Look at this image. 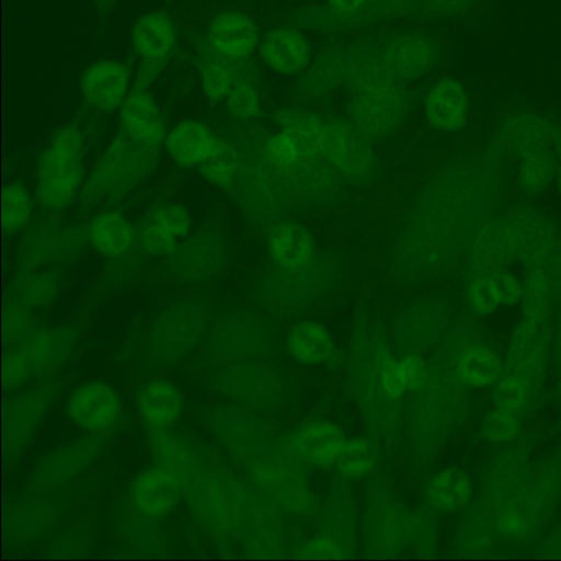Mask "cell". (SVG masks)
Returning <instances> with one entry per match:
<instances>
[{
    "mask_svg": "<svg viewBox=\"0 0 561 561\" xmlns=\"http://www.w3.org/2000/svg\"><path fill=\"white\" fill-rule=\"evenodd\" d=\"M176 239L186 238L192 229V218L187 208L179 203H163L156 206L148 217Z\"/></svg>",
    "mask_w": 561,
    "mask_h": 561,
    "instance_id": "52",
    "label": "cell"
},
{
    "mask_svg": "<svg viewBox=\"0 0 561 561\" xmlns=\"http://www.w3.org/2000/svg\"><path fill=\"white\" fill-rule=\"evenodd\" d=\"M391 352L378 322L364 316L355 321L346 360L347 389L369 433L386 442L398 436L402 424L400 402L387 393L382 376Z\"/></svg>",
    "mask_w": 561,
    "mask_h": 561,
    "instance_id": "2",
    "label": "cell"
},
{
    "mask_svg": "<svg viewBox=\"0 0 561 561\" xmlns=\"http://www.w3.org/2000/svg\"><path fill=\"white\" fill-rule=\"evenodd\" d=\"M443 313L434 300H419L407 307L394 325V344L402 354H423L435 342Z\"/></svg>",
    "mask_w": 561,
    "mask_h": 561,
    "instance_id": "28",
    "label": "cell"
},
{
    "mask_svg": "<svg viewBox=\"0 0 561 561\" xmlns=\"http://www.w3.org/2000/svg\"><path fill=\"white\" fill-rule=\"evenodd\" d=\"M495 402L502 411H512L518 408L524 399L523 386L514 378H505L495 389Z\"/></svg>",
    "mask_w": 561,
    "mask_h": 561,
    "instance_id": "59",
    "label": "cell"
},
{
    "mask_svg": "<svg viewBox=\"0 0 561 561\" xmlns=\"http://www.w3.org/2000/svg\"><path fill=\"white\" fill-rule=\"evenodd\" d=\"M121 131L131 141L159 150L168 129L161 110L148 89L130 90L118 108Z\"/></svg>",
    "mask_w": 561,
    "mask_h": 561,
    "instance_id": "23",
    "label": "cell"
},
{
    "mask_svg": "<svg viewBox=\"0 0 561 561\" xmlns=\"http://www.w3.org/2000/svg\"><path fill=\"white\" fill-rule=\"evenodd\" d=\"M345 439L340 426L330 421L318 420L294 430L285 444L291 456L302 466L332 468L339 460Z\"/></svg>",
    "mask_w": 561,
    "mask_h": 561,
    "instance_id": "22",
    "label": "cell"
},
{
    "mask_svg": "<svg viewBox=\"0 0 561 561\" xmlns=\"http://www.w3.org/2000/svg\"><path fill=\"white\" fill-rule=\"evenodd\" d=\"M390 79L383 66L380 44L363 39L346 49L344 84L353 93Z\"/></svg>",
    "mask_w": 561,
    "mask_h": 561,
    "instance_id": "38",
    "label": "cell"
},
{
    "mask_svg": "<svg viewBox=\"0 0 561 561\" xmlns=\"http://www.w3.org/2000/svg\"><path fill=\"white\" fill-rule=\"evenodd\" d=\"M385 69L399 82L425 75L438 58V48L427 35L408 32L394 35L380 45Z\"/></svg>",
    "mask_w": 561,
    "mask_h": 561,
    "instance_id": "19",
    "label": "cell"
},
{
    "mask_svg": "<svg viewBox=\"0 0 561 561\" xmlns=\"http://www.w3.org/2000/svg\"><path fill=\"white\" fill-rule=\"evenodd\" d=\"M515 431L516 424L506 411L491 414L484 424V432L488 437L496 442L510 439Z\"/></svg>",
    "mask_w": 561,
    "mask_h": 561,
    "instance_id": "60",
    "label": "cell"
},
{
    "mask_svg": "<svg viewBox=\"0 0 561 561\" xmlns=\"http://www.w3.org/2000/svg\"><path fill=\"white\" fill-rule=\"evenodd\" d=\"M264 64L280 75H301L311 61V47L301 32L278 27L268 32L260 45Z\"/></svg>",
    "mask_w": 561,
    "mask_h": 561,
    "instance_id": "31",
    "label": "cell"
},
{
    "mask_svg": "<svg viewBox=\"0 0 561 561\" xmlns=\"http://www.w3.org/2000/svg\"><path fill=\"white\" fill-rule=\"evenodd\" d=\"M477 0H421L420 9L427 15L449 18L470 9Z\"/></svg>",
    "mask_w": 561,
    "mask_h": 561,
    "instance_id": "58",
    "label": "cell"
},
{
    "mask_svg": "<svg viewBox=\"0 0 561 561\" xmlns=\"http://www.w3.org/2000/svg\"><path fill=\"white\" fill-rule=\"evenodd\" d=\"M271 334L260 319L229 316L216 323L209 336L211 354L226 365L255 362L268 350Z\"/></svg>",
    "mask_w": 561,
    "mask_h": 561,
    "instance_id": "16",
    "label": "cell"
},
{
    "mask_svg": "<svg viewBox=\"0 0 561 561\" xmlns=\"http://www.w3.org/2000/svg\"><path fill=\"white\" fill-rule=\"evenodd\" d=\"M88 241L87 228L66 226L56 217L35 222L21 240L18 252L19 270L47 267L55 262L75 257Z\"/></svg>",
    "mask_w": 561,
    "mask_h": 561,
    "instance_id": "14",
    "label": "cell"
},
{
    "mask_svg": "<svg viewBox=\"0 0 561 561\" xmlns=\"http://www.w3.org/2000/svg\"><path fill=\"white\" fill-rule=\"evenodd\" d=\"M421 0H367L365 5L351 14L340 13L329 5L300 8L291 16L298 27L337 33L355 30L385 20L400 19L414 14Z\"/></svg>",
    "mask_w": 561,
    "mask_h": 561,
    "instance_id": "15",
    "label": "cell"
},
{
    "mask_svg": "<svg viewBox=\"0 0 561 561\" xmlns=\"http://www.w3.org/2000/svg\"><path fill=\"white\" fill-rule=\"evenodd\" d=\"M410 512L380 476L368 480L363 504V549L373 558H390L409 547Z\"/></svg>",
    "mask_w": 561,
    "mask_h": 561,
    "instance_id": "6",
    "label": "cell"
},
{
    "mask_svg": "<svg viewBox=\"0 0 561 561\" xmlns=\"http://www.w3.org/2000/svg\"><path fill=\"white\" fill-rule=\"evenodd\" d=\"M137 242L151 256H171L179 247V239L148 219L137 231Z\"/></svg>",
    "mask_w": 561,
    "mask_h": 561,
    "instance_id": "53",
    "label": "cell"
},
{
    "mask_svg": "<svg viewBox=\"0 0 561 561\" xmlns=\"http://www.w3.org/2000/svg\"><path fill=\"white\" fill-rule=\"evenodd\" d=\"M409 100L402 83L387 80L353 93L348 104L351 122L369 139L393 134L404 122Z\"/></svg>",
    "mask_w": 561,
    "mask_h": 561,
    "instance_id": "11",
    "label": "cell"
},
{
    "mask_svg": "<svg viewBox=\"0 0 561 561\" xmlns=\"http://www.w3.org/2000/svg\"><path fill=\"white\" fill-rule=\"evenodd\" d=\"M262 151L270 162L279 168L289 167L301 157L295 140L283 130L267 137Z\"/></svg>",
    "mask_w": 561,
    "mask_h": 561,
    "instance_id": "54",
    "label": "cell"
},
{
    "mask_svg": "<svg viewBox=\"0 0 561 561\" xmlns=\"http://www.w3.org/2000/svg\"><path fill=\"white\" fill-rule=\"evenodd\" d=\"M102 449L101 437L89 435L51 451L35 468L32 491L45 494L71 481L98 459Z\"/></svg>",
    "mask_w": 561,
    "mask_h": 561,
    "instance_id": "17",
    "label": "cell"
},
{
    "mask_svg": "<svg viewBox=\"0 0 561 561\" xmlns=\"http://www.w3.org/2000/svg\"><path fill=\"white\" fill-rule=\"evenodd\" d=\"M501 365L495 355L482 346L463 350L456 362V374L470 386H486L500 375Z\"/></svg>",
    "mask_w": 561,
    "mask_h": 561,
    "instance_id": "47",
    "label": "cell"
},
{
    "mask_svg": "<svg viewBox=\"0 0 561 561\" xmlns=\"http://www.w3.org/2000/svg\"><path fill=\"white\" fill-rule=\"evenodd\" d=\"M241 159L239 152L227 141L225 147L216 156L197 169L201 175L209 183L222 188H229L232 187L237 179Z\"/></svg>",
    "mask_w": 561,
    "mask_h": 561,
    "instance_id": "49",
    "label": "cell"
},
{
    "mask_svg": "<svg viewBox=\"0 0 561 561\" xmlns=\"http://www.w3.org/2000/svg\"><path fill=\"white\" fill-rule=\"evenodd\" d=\"M137 404L148 426L158 428L173 424L184 405L179 389L165 380H153L145 385L139 392Z\"/></svg>",
    "mask_w": 561,
    "mask_h": 561,
    "instance_id": "39",
    "label": "cell"
},
{
    "mask_svg": "<svg viewBox=\"0 0 561 561\" xmlns=\"http://www.w3.org/2000/svg\"><path fill=\"white\" fill-rule=\"evenodd\" d=\"M471 494L468 476L457 468L436 472L426 483V505L434 512L450 513L467 504Z\"/></svg>",
    "mask_w": 561,
    "mask_h": 561,
    "instance_id": "44",
    "label": "cell"
},
{
    "mask_svg": "<svg viewBox=\"0 0 561 561\" xmlns=\"http://www.w3.org/2000/svg\"><path fill=\"white\" fill-rule=\"evenodd\" d=\"M469 298L474 311H491L501 301L494 278H477L470 287Z\"/></svg>",
    "mask_w": 561,
    "mask_h": 561,
    "instance_id": "57",
    "label": "cell"
},
{
    "mask_svg": "<svg viewBox=\"0 0 561 561\" xmlns=\"http://www.w3.org/2000/svg\"><path fill=\"white\" fill-rule=\"evenodd\" d=\"M346 49L328 48L317 56L301 73L297 92L304 99L323 98L344 83Z\"/></svg>",
    "mask_w": 561,
    "mask_h": 561,
    "instance_id": "36",
    "label": "cell"
},
{
    "mask_svg": "<svg viewBox=\"0 0 561 561\" xmlns=\"http://www.w3.org/2000/svg\"><path fill=\"white\" fill-rule=\"evenodd\" d=\"M213 387L236 404L255 412L277 407L284 393L282 376L257 360L226 365L214 376Z\"/></svg>",
    "mask_w": 561,
    "mask_h": 561,
    "instance_id": "10",
    "label": "cell"
},
{
    "mask_svg": "<svg viewBox=\"0 0 561 561\" xmlns=\"http://www.w3.org/2000/svg\"><path fill=\"white\" fill-rule=\"evenodd\" d=\"M35 198L25 185L9 182L2 188L1 224L5 234H14L27 227L34 210Z\"/></svg>",
    "mask_w": 561,
    "mask_h": 561,
    "instance_id": "46",
    "label": "cell"
},
{
    "mask_svg": "<svg viewBox=\"0 0 561 561\" xmlns=\"http://www.w3.org/2000/svg\"><path fill=\"white\" fill-rule=\"evenodd\" d=\"M78 332L70 325L38 329L16 347L9 348L2 359V386L14 390L34 378H48L70 357Z\"/></svg>",
    "mask_w": 561,
    "mask_h": 561,
    "instance_id": "7",
    "label": "cell"
},
{
    "mask_svg": "<svg viewBox=\"0 0 561 561\" xmlns=\"http://www.w3.org/2000/svg\"><path fill=\"white\" fill-rule=\"evenodd\" d=\"M232 187L244 210L263 222L275 221L291 202L282 169L270 162L262 150L260 158L240 164Z\"/></svg>",
    "mask_w": 561,
    "mask_h": 561,
    "instance_id": "12",
    "label": "cell"
},
{
    "mask_svg": "<svg viewBox=\"0 0 561 561\" xmlns=\"http://www.w3.org/2000/svg\"><path fill=\"white\" fill-rule=\"evenodd\" d=\"M337 271L334 259L319 254L299 267L276 266L262 278L257 289L259 299L273 313H295L328 290Z\"/></svg>",
    "mask_w": 561,
    "mask_h": 561,
    "instance_id": "5",
    "label": "cell"
},
{
    "mask_svg": "<svg viewBox=\"0 0 561 561\" xmlns=\"http://www.w3.org/2000/svg\"><path fill=\"white\" fill-rule=\"evenodd\" d=\"M399 367L407 391L420 390L427 381L431 369L427 367L421 354H402Z\"/></svg>",
    "mask_w": 561,
    "mask_h": 561,
    "instance_id": "55",
    "label": "cell"
},
{
    "mask_svg": "<svg viewBox=\"0 0 561 561\" xmlns=\"http://www.w3.org/2000/svg\"><path fill=\"white\" fill-rule=\"evenodd\" d=\"M286 346L290 357L305 366L328 364L336 353L331 333L313 321L296 323L288 332Z\"/></svg>",
    "mask_w": 561,
    "mask_h": 561,
    "instance_id": "37",
    "label": "cell"
},
{
    "mask_svg": "<svg viewBox=\"0 0 561 561\" xmlns=\"http://www.w3.org/2000/svg\"><path fill=\"white\" fill-rule=\"evenodd\" d=\"M378 447L371 438L356 436L346 438L336 468L340 477L347 481L364 479L373 473L378 463Z\"/></svg>",
    "mask_w": 561,
    "mask_h": 561,
    "instance_id": "45",
    "label": "cell"
},
{
    "mask_svg": "<svg viewBox=\"0 0 561 561\" xmlns=\"http://www.w3.org/2000/svg\"><path fill=\"white\" fill-rule=\"evenodd\" d=\"M183 485L170 471L156 466L142 471L135 480L131 490L136 511L148 518L169 515L178 506Z\"/></svg>",
    "mask_w": 561,
    "mask_h": 561,
    "instance_id": "27",
    "label": "cell"
},
{
    "mask_svg": "<svg viewBox=\"0 0 561 561\" xmlns=\"http://www.w3.org/2000/svg\"><path fill=\"white\" fill-rule=\"evenodd\" d=\"M84 136L75 124L59 127L42 152L36 168L34 198L49 214L68 208L85 180Z\"/></svg>",
    "mask_w": 561,
    "mask_h": 561,
    "instance_id": "3",
    "label": "cell"
},
{
    "mask_svg": "<svg viewBox=\"0 0 561 561\" xmlns=\"http://www.w3.org/2000/svg\"><path fill=\"white\" fill-rule=\"evenodd\" d=\"M268 250L275 266L282 268L299 267L316 255L312 236L295 221H278L272 226Z\"/></svg>",
    "mask_w": 561,
    "mask_h": 561,
    "instance_id": "35",
    "label": "cell"
},
{
    "mask_svg": "<svg viewBox=\"0 0 561 561\" xmlns=\"http://www.w3.org/2000/svg\"><path fill=\"white\" fill-rule=\"evenodd\" d=\"M59 392V385L43 378L3 405L2 449L10 461L19 456L44 421Z\"/></svg>",
    "mask_w": 561,
    "mask_h": 561,
    "instance_id": "9",
    "label": "cell"
},
{
    "mask_svg": "<svg viewBox=\"0 0 561 561\" xmlns=\"http://www.w3.org/2000/svg\"><path fill=\"white\" fill-rule=\"evenodd\" d=\"M38 329L33 309L8 297L2 310L3 344L8 345L9 348L16 347Z\"/></svg>",
    "mask_w": 561,
    "mask_h": 561,
    "instance_id": "48",
    "label": "cell"
},
{
    "mask_svg": "<svg viewBox=\"0 0 561 561\" xmlns=\"http://www.w3.org/2000/svg\"><path fill=\"white\" fill-rule=\"evenodd\" d=\"M225 101L229 114L240 121L255 118L261 112L260 96L250 79H238Z\"/></svg>",
    "mask_w": 561,
    "mask_h": 561,
    "instance_id": "51",
    "label": "cell"
},
{
    "mask_svg": "<svg viewBox=\"0 0 561 561\" xmlns=\"http://www.w3.org/2000/svg\"><path fill=\"white\" fill-rule=\"evenodd\" d=\"M148 430V443L157 465L174 474L184 486L206 463L202 455L167 427Z\"/></svg>",
    "mask_w": 561,
    "mask_h": 561,
    "instance_id": "32",
    "label": "cell"
},
{
    "mask_svg": "<svg viewBox=\"0 0 561 561\" xmlns=\"http://www.w3.org/2000/svg\"><path fill=\"white\" fill-rule=\"evenodd\" d=\"M130 41L139 62L163 68L175 49L178 33L167 13L150 11L135 21Z\"/></svg>",
    "mask_w": 561,
    "mask_h": 561,
    "instance_id": "26",
    "label": "cell"
},
{
    "mask_svg": "<svg viewBox=\"0 0 561 561\" xmlns=\"http://www.w3.org/2000/svg\"><path fill=\"white\" fill-rule=\"evenodd\" d=\"M428 123L436 129L461 128L468 115V98L462 84L454 78H442L428 90L424 100Z\"/></svg>",
    "mask_w": 561,
    "mask_h": 561,
    "instance_id": "33",
    "label": "cell"
},
{
    "mask_svg": "<svg viewBox=\"0 0 561 561\" xmlns=\"http://www.w3.org/2000/svg\"><path fill=\"white\" fill-rule=\"evenodd\" d=\"M282 130L295 140L301 157L321 158L324 121L316 113L300 108H284L275 114Z\"/></svg>",
    "mask_w": 561,
    "mask_h": 561,
    "instance_id": "43",
    "label": "cell"
},
{
    "mask_svg": "<svg viewBox=\"0 0 561 561\" xmlns=\"http://www.w3.org/2000/svg\"><path fill=\"white\" fill-rule=\"evenodd\" d=\"M280 169L291 203L323 205L340 194L341 176L324 159L300 157Z\"/></svg>",
    "mask_w": 561,
    "mask_h": 561,
    "instance_id": "20",
    "label": "cell"
},
{
    "mask_svg": "<svg viewBox=\"0 0 561 561\" xmlns=\"http://www.w3.org/2000/svg\"><path fill=\"white\" fill-rule=\"evenodd\" d=\"M34 493L13 503L4 514L5 535L18 542H30L46 535L58 519V507L53 501Z\"/></svg>",
    "mask_w": 561,
    "mask_h": 561,
    "instance_id": "30",
    "label": "cell"
},
{
    "mask_svg": "<svg viewBox=\"0 0 561 561\" xmlns=\"http://www.w3.org/2000/svg\"><path fill=\"white\" fill-rule=\"evenodd\" d=\"M116 1L117 0H92L95 9L102 13L110 11L115 5Z\"/></svg>",
    "mask_w": 561,
    "mask_h": 561,
    "instance_id": "62",
    "label": "cell"
},
{
    "mask_svg": "<svg viewBox=\"0 0 561 561\" xmlns=\"http://www.w3.org/2000/svg\"><path fill=\"white\" fill-rule=\"evenodd\" d=\"M157 153L158 150L137 145L121 131L87 174L79 195L81 202L93 206L122 199L151 173Z\"/></svg>",
    "mask_w": 561,
    "mask_h": 561,
    "instance_id": "4",
    "label": "cell"
},
{
    "mask_svg": "<svg viewBox=\"0 0 561 561\" xmlns=\"http://www.w3.org/2000/svg\"><path fill=\"white\" fill-rule=\"evenodd\" d=\"M88 242L101 256L124 257L137 241V231L121 211L106 209L95 215L87 226Z\"/></svg>",
    "mask_w": 561,
    "mask_h": 561,
    "instance_id": "34",
    "label": "cell"
},
{
    "mask_svg": "<svg viewBox=\"0 0 561 561\" xmlns=\"http://www.w3.org/2000/svg\"><path fill=\"white\" fill-rule=\"evenodd\" d=\"M207 328L204 308L193 302H181L164 310L154 321L148 352L159 364L176 362L201 343Z\"/></svg>",
    "mask_w": 561,
    "mask_h": 561,
    "instance_id": "8",
    "label": "cell"
},
{
    "mask_svg": "<svg viewBox=\"0 0 561 561\" xmlns=\"http://www.w3.org/2000/svg\"><path fill=\"white\" fill-rule=\"evenodd\" d=\"M186 241L171 255L181 275L204 278L218 270L224 260V248L218 238L206 234Z\"/></svg>",
    "mask_w": 561,
    "mask_h": 561,
    "instance_id": "40",
    "label": "cell"
},
{
    "mask_svg": "<svg viewBox=\"0 0 561 561\" xmlns=\"http://www.w3.org/2000/svg\"><path fill=\"white\" fill-rule=\"evenodd\" d=\"M207 44L209 49L224 58L247 60L259 45V31L249 15L239 11H224L209 23Z\"/></svg>",
    "mask_w": 561,
    "mask_h": 561,
    "instance_id": "25",
    "label": "cell"
},
{
    "mask_svg": "<svg viewBox=\"0 0 561 561\" xmlns=\"http://www.w3.org/2000/svg\"><path fill=\"white\" fill-rule=\"evenodd\" d=\"M251 70L245 65V60H229L210 49V54L201 61L199 66L202 91L209 101H222L238 79L252 80Z\"/></svg>",
    "mask_w": 561,
    "mask_h": 561,
    "instance_id": "42",
    "label": "cell"
},
{
    "mask_svg": "<svg viewBox=\"0 0 561 561\" xmlns=\"http://www.w3.org/2000/svg\"><path fill=\"white\" fill-rule=\"evenodd\" d=\"M436 539L434 511L426 505L410 512L409 546L414 552L424 557L435 553Z\"/></svg>",
    "mask_w": 561,
    "mask_h": 561,
    "instance_id": "50",
    "label": "cell"
},
{
    "mask_svg": "<svg viewBox=\"0 0 561 561\" xmlns=\"http://www.w3.org/2000/svg\"><path fill=\"white\" fill-rule=\"evenodd\" d=\"M66 412L82 430L98 434L110 430L119 419L122 404L117 392L103 381H89L70 396Z\"/></svg>",
    "mask_w": 561,
    "mask_h": 561,
    "instance_id": "21",
    "label": "cell"
},
{
    "mask_svg": "<svg viewBox=\"0 0 561 561\" xmlns=\"http://www.w3.org/2000/svg\"><path fill=\"white\" fill-rule=\"evenodd\" d=\"M340 546L350 557L356 548V514L347 480L339 477L320 510L318 533Z\"/></svg>",
    "mask_w": 561,
    "mask_h": 561,
    "instance_id": "29",
    "label": "cell"
},
{
    "mask_svg": "<svg viewBox=\"0 0 561 561\" xmlns=\"http://www.w3.org/2000/svg\"><path fill=\"white\" fill-rule=\"evenodd\" d=\"M190 510L219 543L241 545L272 503L230 470L205 463L183 486Z\"/></svg>",
    "mask_w": 561,
    "mask_h": 561,
    "instance_id": "1",
    "label": "cell"
},
{
    "mask_svg": "<svg viewBox=\"0 0 561 561\" xmlns=\"http://www.w3.org/2000/svg\"><path fill=\"white\" fill-rule=\"evenodd\" d=\"M369 138L351 121H324L322 159L341 178L353 184L370 182L377 172V162Z\"/></svg>",
    "mask_w": 561,
    "mask_h": 561,
    "instance_id": "13",
    "label": "cell"
},
{
    "mask_svg": "<svg viewBox=\"0 0 561 561\" xmlns=\"http://www.w3.org/2000/svg\"><path fill=\"white\" fill-rule=\"evenodd\" d=\"M226 142L204 122L184 119L168 130L163 146L175 164L191 169L216 156Z\"/></svg>",
    "mask_w": 561,
    "mask_h": 561,
    "instance_id": "24",
    "label": "cell"
},
{
    "mask_svg": "<svg viewBox=\"0 0 561 561\" xmlns=\"http://www.w3.org/2000/svg\"><path fill=\"white\" fill-rule=\"evenodd\" d=\"M297 553L300 558L308 559H344L350 557L342 546L319 534L304 541Z\"/></svg>",
    "mask_w": 561,
    "mask_h": 561,
    "instance_id": "56",
    "label": "cell"
},
{
    "mask_svg": "<svg viewBox=\"0 0 561 561\" xmlns=\"http://www.w3.org/2000/svg\"><path fill=\"white\" fill-rule=\"evenodd\" d=\"M366 2L367 0H327V5L340 13L351 14L360 10Z\"/></svg>",
    "mask_w": 561,
    "mask_h": 561,
    "instance_id": "61",
    "label": "cell"
},
{
    "mask_svg": "<svg viewBox=\"0 0 561 561\" xmlns=\"http://www.w3.org/2000/svg\"><path fill=\"white\" fill-rule=\"evenodd\" d=\"M134 82L129 67L115 58H102L89 65L79 82L80 95L92 110L108 114L119 108Z\"/></svg>",
    "mask_w": 561,
    "mask_h": 561,
    "instance_id": "18",
    "label": "cell"
},
{
    "mask_svg": "<svg viewBox=\"0 0 561 561\" xmlns=\"http://www.w3.org/2000/svg\"><path fill=\"white\" fill-rule=\"evenodd\" d=\"M61 293V277L56 270H19L9 287V297L34 309L51 305Z\"/></svg>",
    "mask_w": 561,
    "mask_h": 561,
    "instance_id": "41",
    "label": "cell"
}]
</instances>
